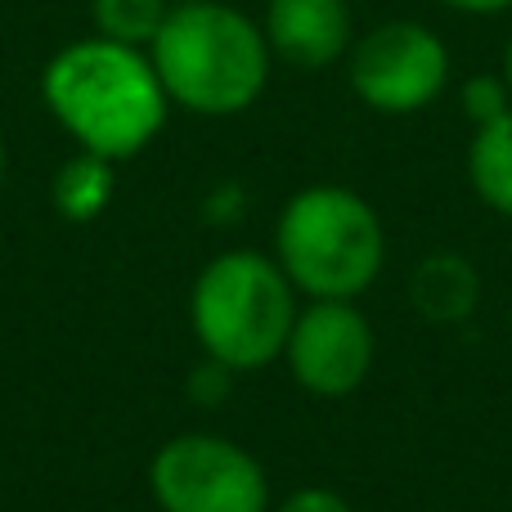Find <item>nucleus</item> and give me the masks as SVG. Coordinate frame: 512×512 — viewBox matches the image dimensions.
I'll return each instance as SVG.
<instances>
[{
  "label": "nucleus",
  "instance_id": "obj_6",
  "mask_svg": "<svg viewBox=\"0 0 512 512\" xmlns=\"http://www.w3.org/2000/svg\"><path fill=\"white\" fill-rule=\"evenodd\" d=\"M346 81L373 113H423L450 86V50L418 18H391L364 32L346 54Z\"/></svg>",
  "mask_w": 512,
  "mask_h": 512
},
{
  "label": "nucleus",
  "instance_id": "obj_12",
  "mask_svg": "<svg viewBox=\"0 0 512 512\" xmlns=\"http://www.w3.org/2000/svg\"><path fill=\"white\" fill-rule=\"evenodd\" d=\"M171 14V0H90V23L95 36H108L117 45L149 50Z\"/></svg>",
  "mask_w": 512,
  "mask_h": 512
},
{
  "label": "nucleus",
  "instance_id": "obj_3",
  "mask_svg": "<svg viewBox=\"0 0 512 512\" xmlns=\"http://www.w3.org/2000/svg\"><path fill=\"white\" fill-rule=\"evenodd\" d=\"M274 261L306 301H355L387 265V230L364 194L306 185L274 221Z\"/></svg>",
  "mask_w": 512,
  "mask_h": 512
},
{
  "label": "nucleus",
  "instance_id": "obj_7",
  "mask_svg": "<svg viewBox=\"0 0 512 512\" xmlns=\"http://www.w3.org/2000/svg\"><path fill=\"white\" fill-rule=\"evenodd\" d=\"M373 324L355 301H306L283 342V364L301 391L342 400L364 387L373 369Z\"/></svg>",
  "mask_w": 512,
  "mask_h": 512
},
{
  "label": "nucleus",
  "instance_id": "obj_17",
  "mask_svg": "<svg viewBox=\"0 0 512 512\" xmlns=\"http://www.w3.org/2000/svg\"><path fill=\"white\" fill-rule=\"evenodd\" d=\"M504 81H508V95H512V36H508V50H504Z\"/></svg>",
  "mask_w": 512,
  "mask_h": 512
},
{
  "label": "nucleus",
  "instance_id": "obj_14",
  "mask_svg": "<svg viewBox=\"0 0 512 512\" xmlns=\"http://www.w3.org/2000/svg\"><path fill=\"white\" fill-rule=\"evenodd\" d=\"M274 512H355V508L328 486H301V490H292Z\"/></svg>",
  "mask_w": 512,
  "mask_h": 512
},
{
  "label": "nucleus",
  "instance_id": "obj_4",
  "mask_svg": "<svg viewBox=\"0 0 512 512\" xmlns=\"http://www.w3.org/2000/svg\"><path fill=\"white\" fill-rule=\"evenodd\" d=\"M297 310V288L279 261L252 248L212 256L189 292V324L198 346L230 373H256L283 360Z\"/></svg>",
  "mask_w": 512,
  "mask_h": 512
},
{
  "label": "nucleus",
  "instance_id": "obj_10",
  "mask_svg": "<svg viewBox=\"0 0 512 512\" xmlns=\"http://www.w3.org/2000/svg\"><path fill=\"white\" fill-rule=\"evenodd\" d=\"M472 194L499 216H512V108L495 122L477 126L468 144Z\"/></svg>",
  "mask_w": 512,
  "mask_h": 512
},
{
  "label": "nucleus",
  "instance_id": "obj_13",
  "mask_svg": "<svg viewBox=\"0 0 512 512\" xmlns=\"http://www.w3.org/2000/svg\"><path fill=\"white\" fill-rule=\"evenodd\" d=\"M459 104H463V117H468L472 126H486V122H495L499 113H508L512 95H508L504 72H499V77H495V72H486V77H472L468 86H463Z\"/></svg>",
  "mask_w": 512,
  "mask_h": 512
},
{
  "label": "nucleus",
  "instance_id": "obj_18",
  "mask_svg": "<svg viewBox=\"0 0 512 512\" xmlns=\"http://www.w3.org/2000/svg\"><path fill=\"white\" fill-rule=\"evenodd\" d=\"M171 5H189V0H171Z\"/></svg>",
  "mask_w": 512,
  "mask_h": 512
},
{
  "label": "nucleus",
  "instance_id": "obj_9",
  "mask_svg": "<svg viewBox=\"0 0 512 512\" xmlns=\"http://www.w3.org/2000/svg\"><path fill=\"white\" fill-rule=\"evenodd\" d=\"M409 297H414L418 315L436 319V324H459L477 310L481 297V279L472 270L468 256L459 252H432L414 265V279H409Z\"/></svg>",
  "mask_w": 512,
  "mask_h": 512
},
{
  "label": "nucleus",
  "instance_id": "obj_11",
  "mask_svg": "<svg viewBox=\"0 0 512 512\" xmlns=\"http://www.w3.org/2000/svg\"><path fill=\"white\" fill-rule=\"evenodd\" d=\"M54 212L72 225H90L104 216V207L113 203V162L95 158V153H77L59 167L54 176Z\"/></svg>",
  "mask_w": 512,
  "mask_h": 512
},
{
  "label": "nucleus",
  "instance_id": "obj_15",
  "mask_svg": "<svg viewBox=\"0 0 512 512\" xmlns=\"http://www.w3.org/2000/svg\"><path fill=\"white\" fill-rule=\"evenodd\" d=\"M436 5L454 9V14H477V18H490V14H504V9H512V0H436Z\"/></svg>",
  "mask_w": 512,
  "mask_h": 512
},
{
  "label": "nucleus",
  "instance_id": "obj_8",
  "mask_svg": "<svg viewBox=\"0 0 512 512\" xmlns=\"http://www.w3.org/2000/svg\"><path fill=\"white\" fill-rule=\"evenodd\" d=\"M261 32L274 59L301 72H319L351 54L355 14L351 0H270Z\"/></svg>",
  "mask_w": 512,
  "mask_h": 512
},
{
  "label": "nucleus",
  "instance_id": "obj_16",
  "mask_svg": "<svg viewBox=\"0 0 512 512\" xmlns=\"http://www.w3.org/2000/svg\"><path fill=\"white\" fill-rule=\"evenodd\" d=\"M5 176H9V153H5V135H0V194H5Z\"/></svg>",
  "mask_w": 512,
  "mask_h": 512
},
{
  "label": "nucleus",
  "instance_id": "obj_2",
  "mask_svg": "<svg viewBox=\"0 0 512 512\" xmlns=\"http://www.w3.org/2000/svg\"><path fill=\"white\" fill-rule=\"evenodd\" d=\"M149 59L171 104L198 117H239L265 95L274 54L243 9L225 0H189L171 5Z\"/></svg>",
  "mask_w": 512,
  "mask_h": 512
},
{
  "label": "nucleus",
  "instance_id": "obj_1",
  "mask_svg": "<svg viewBox=\"0 0 512 512\" xmlns=\"http://www.w3.org/2000/svg\"><path fill=\"white\" fill-rule=\"evenodd\" d=\"M41 99L81 153H95L113 167L158 140L171 108L149 50L117 45L108 36L63 45L41 72Z\"/></svg>",
  "mask_w": 512,
  "mask_h": 512
},
{
  "label": "nucleus",
  "instance_id": "obj_19",
  "mask_svg": "<svg viewBox=\"0 0 512 512\" xmlns=\"http://www.w3.org/2000/svg\"><path fill=\"white\" fill-rule=\"evenodd\" d=\"M351 5H355V0H351Z\"/></svg>",
  "mask_w": 512,
  "mask_h": 512
},
{
  "label": "nucleus",
  "instance_id": "obj_5",
  "mask_svg": "<svg viewBox=\"0 0 512 512\" xmlns=\"http://www.w3.org/2000/svg\"><path fill=\"white\" fill-rule=\"evenodd\" d=\"M149 490L162 512H270V481L239 441L180 432L158 445Z\"/></svg>",
  "mask_w": 512,
  "mask_h": 512
}]
</instances>
